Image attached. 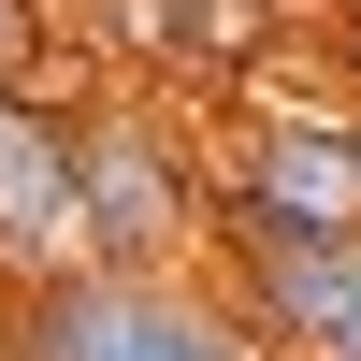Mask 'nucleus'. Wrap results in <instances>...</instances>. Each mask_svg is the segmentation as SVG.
Listing matches in <instances>:
<instances>
[{
  "instance_id": "nucleus-1",
  "label": "nucleus",
  "mask_w": 361,
  "mask_h": 361,
  "mask_svg": "<svg viewBox=\"0 0 361 361\" xmlns=\"http://www.w3.org/2000/svg\"><path fill=\"white\" fill-rule=\"evenodd\" d=\"M0 361H275L260 318L217 275H130V260H87V275L15 289Z\"/></svg>"
},
{
  "instance_id": "nucleus-6",
  "label": "nucleus",
  "mask_w": 361,
  "mask_h": 361,
  "mask_svg": "<svg viewBox=\"0 0 361 361\" xmlns=\"http://www.w3.org/2000/svg\"><path fill=\"white\" fill-rule=\"evenodd\" d=\"M260 29H275V0H116V44L188 73V87H217L231 58H260Z\"/></svg>"
},
{
  "instance_id": "nucleus-2",
  "label": "nucleus",
  "mask_w": 361,
  "mask_h": 361,
  "mask_svg": "<svg viewBox=\"0 0 361 361\" xmlns=\"http://www.w3.org/2000/svg\"><path fill=\"white\" fill-rule=\"evenodd\" d=\"M73 159H87V246L102 260L188 275V246H217V173H188V145L159 116H130V102L73 116Z\"/></svg>"
},
{
  "instance_id": "nucleus-8",
  "label": "nucleus",
  "mask_w": 361,
  "mask_h": 361,
  "mask_svg": "<svg viewBox=\"0 0 361 361\" xmlns=\"http://www.w3.org/2000/svg\"><path fill=\"white\" fill-rule=\"evenodd\" d=\"M318 58H333V73H347V102H361V0H333V15H318Z\"/></svg>"
},
{
  "instance_id": "nucleus-9",
  "label": "nucleus",
  "mask_w": 361,
  "mask_h": 361,
  "mask_svg": "<svg viewBox=\"0 0 361 361\" xmlns=\"http://www.w3.org/2000/svg\"><path fill=\"white\" fill-rule=\"evenodd\" d=\"M0 102H29V87H0Z\"/></svg>"
},
{
  "instance_id": "nucleus-5",
  "label": "nucleus",
  "mask_w": 361,
  "mask_h": 361,
  "mask_svg": "<svg viewBox=\"0 0 361 361\" xmlns=\"http://www.w3.org/2000/svg\"><path fill=\"white\" fill-rule=\"evenodd\" d=\"M87 159H73V102L29 87L0 102V275L44 289V275H87Z\"/></svg>"
},
{
  "instance_id": "nucleus-7",
  "label": "nucleus",
  "mask_w": 361,
  "mask_h": 361,
  "mask_svg": "<svg viewBox=\"0 0 361 361\" xmlns=\"http://www.w3.org/2000/svg\"><path fill=\"white\" fill-rule=\"evenodd\" d=\"M0 87H44V0H0Z\"/></svg>"
},
{
  "instance_id": "nucleus-4",
  "label": "nucleus",
  "mask_w": 361,
  "mask_h": 361,
  "mask_svg": "<svg viewBox=\"0 0 361 361\" xmlns=\"http://www.w3.org/2000/svg\"><path fill=\"white\" fill-rule=\"evenodd\" d=\"M217 217L361 231V102H246L217 159Z\"/></svg>"
},
{
  "instance_id": "nucleus-3",
  "label": "nucleus",
  "mask_w": 361,
  "mask_h": 361,
  "mask_svg": "<svg viewBox=\"0 0 361 361\" xmlns=\"http://www.w3.org/2000/svg\"><path fill=\"white\" fill-rule=\"evenodd\" d=\"M217 289L260 318L275 361H361V231L217 217Z\"/></svg>"
}]
</instances>
